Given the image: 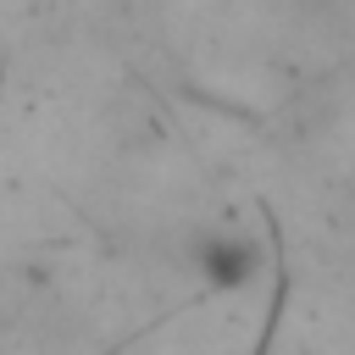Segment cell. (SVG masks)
<instances>
[{"mask_svg":"<svg viewBox=\"0 0 355 355\" xmlns=\"http://www.w3.org/2000/svg\"><path fill=\"white\" fill-rule=\"evenodd\" d=\"M194 266L216 283H244L255 272V244L239 227H211V233L194 239Z\"/></svg>","mask_w":355,"mask_h":355,"instance_id":"6da1fadb","label":"cell"}]
</instances>
